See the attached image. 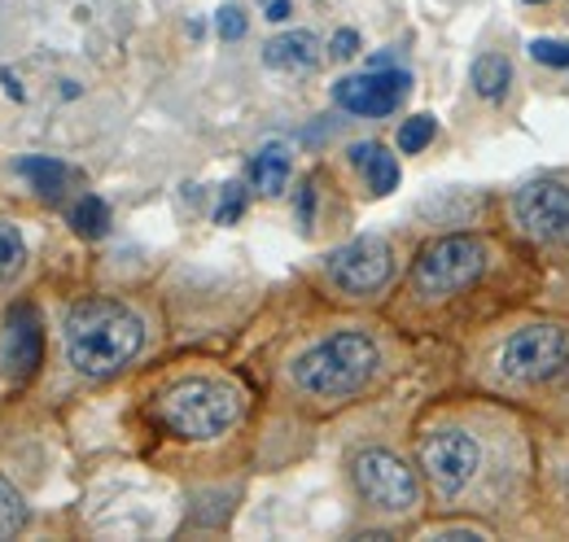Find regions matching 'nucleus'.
Segmentation results:
<instances>
[{
  "label": "nucleus",
  "instance_id": "1",
  "mask_svg": "<svg viewBox=\"0 0 569 542\" xmlns=\"http://www.w3.org/2000/svg\"><path fill=\"white\" fill-rule=\"evenodd\" d=\"M141 341V320L123 302H110V298L79 302L71 311V320H67V359H71L74 372H83V377L119 372L123 363L137 359Z\"/></svg>",
  "mask_w": 569,
  "mask_h": 542
},
{
  "label": "nucleus",
  "instance_id": "2",
  "mask_svg": "<svg viewBox=\"0 0 569 542\" xmlns=\"http://www.w3.org/2000/svg\"><path fill=\"white\" fill-rule=\"evenodd\" d=\"M377 368V345L363 333H338L298 354L293 363V385L311 399H347L372 377Z\"/></svg>",
  "mask_w": 569,
  "mask_h": 542
},
{
  "label": "nucleus",
  "instance_id": "3",
  "mask_svg": "<svg viewBox=\"0 0 569 542\" xmlns=\"http://www.w3.org/2000/svg\"><path fill=\"white\" fill-rule=\"evenodd\" d=\"M158 415H162V424L171 433L207 442V438H219V433H228L237 424L241 403L223 381H184V385L162 394Z\"/></svg>",
  "mask_w": 569,
  "mask_h": 542
},
{
  "label": "nucleus",
  "instance_id": "4",
  "mask_svg": "<svg viewBox=\"0 0 569 542\" xmlns=\"http://www.w3.org/2000/svg\"><path fill=\"white\" fill-rule=\"evenodd\" d=\"M499 368H503V377L526 381V385H539V381L561 377V372L569 368L566 329H557V324H535V329H521L517 338L499 350Z\"/></svg>",
  "mask_w": 569,
  "mask_h": 542
},
{
  "label": "nucleus",
  "instance_id": "5",
  "mask_svg": "<svg viewBox=\"0 0 569 542\" xmlns=\"http://www.w3.org/2000/svg\"><path fill=\"white\" fill-rule=\"evenodd\" d=\"M482 268H487V254L473 237H442V241L421 250L412 280H417L421 293L442 298V293H456V289L473 284L482 275Z\"/></svg>",
  "mask_w": 569,
  "mask_h": 542
},
{
  "label": "nucleus",
  "instance_id": "6",
  "mask_svg": "<svg viewBox=\"0 0 569 542\" xmlns=\"http://www.w3.org/2000/svg\"><path fill=\"white\" fill-rule=\"evenodd\" d=\"M351 476L359 494L381 512H408L417 503V476L390 451H359Z\"/></svg>",
  "mask_w": 569,
  "mask_h": 542
},
{
  "label": "nucleus",
  "instance_id": "7",
  "mask_svg": "<svg viewBox=\"0 0 569 542\" xmlns=\"http://www.w3.org/2000/svg\"><path fill=\"white\" fill-rule=\"evenodd\" d=\"M478 464H482V451L465 429H438L421 442V469L438 494H460L473 481Z\"/></svg>",
  "mask_w": 569,
  "mask_h": 542
},
{
  "label": "nucleus",
  "instance_id": "8",
  "mask_svg": "<svg viewBox=\"0 0 569 542\" xmlns=\"http://www.w3.org/2000/svg\"><path fill=\"white\" fill-rule=\"evenodd\" d=\"M390 268H395L390 263V245L381 237H356L351 245L329 254V280L342 293H351V298H363V293L381 289L390 280Z\"/></svg>",
  "mask_w": 569,
  "mask_h": 542
},
{
  "label": "nucleus",
  "instance_id": "9",
  "mask_svg": "<svg viewBox=\"0 0 569 542\" xmlns=\"http://www.w3.org/2000/svg\"><path fill=\"white\" fill-rule=\"evenodd\" d=\"M412 79L403 70H368V74H347L338 79L333 88V101L351 114H363V119H386L399 110V101L408 97Z\"/></svg>",
  "mask_w": 569,
  "mask_h": 542
},
{
  "label": "nucleus",
  "instance_id": "10",
  "mask_svg": "<svg viewBox=\"0 0 569 542\" xmlns=\"http://www.w3.org/2000/svg\"><path fill=\"white\" fill-rule=\"evenodd\" d=\"M517 223L535 241H569V189L557 180H535L517 193Z\"/></svg>",
  "mask_w": 569,
  "mask_h": 542
},
{
  "label": "nucleus",
  "instance_id": "11",
  "mask_svg": "<svg viewBox=\"0 0 569 542\" xmlns=\"http://www.w3.org/2000/svg\"><path fill=\"white\" fill-rule=\"evenodd\" d=\"M40 350H44V338H40V315L31 307H13L9 320H4V368L22 381L40 368Z\"/></svg>",
  "mask_w": 569,
  "mask_h": 542
},
{
  "label": "nucleus",
  "instance_id": "12",
  "mask_svg": "<svg viewBox=\"0 0 569 542\" xmlns=\"http://www.w3.org/2000/svg\"><path fill=\"white\" fill-rule=\"evenodd\" d=\"M263 62L272 70H293V74H302V70H311L320 62V40H316L311 31L277 36V40L263 49Z\"/></svg>",
  "mask_w": 569,
  "mask_h": 542
},
{
  "label": "nucleus",
  "instance_id": "13",
  "mask_svg": "<svg viewBox=\"0 0 569 542\" xmlns=\"http://www.w3.org/2000/svg\"><path fill=\"white\" fill-rule=\"evenodd\" d=\"M351 162L368 175V189H372L377 198H386V193H395V189H399V162H395L377 140L356 144V149H351Z\"/></svg>",
  "mask_w": 569,
  "mask_h": 542
},
{
  "label": "nucleus",
  "instance_id": "14",
  "mask_svg": "<svg viewBox=\"0 0 569 542\" xmlns=\"http://www.w3.org/2000/svg\"><path fill=\"white\" fill-rule=\"evenodd\" d=\"M250 175H254V184H259L268 198H277V193H281L284 184H289V149H284L281 140H272V144H263V149H259V158H254Z\"/></svg>",
  "mask_w": 569,
  "mask_h": 542
},
{
  "label": "nucleus",
  "instance_id": "15",
  "mask_svg": "<svg viewBox=\"0 0 569 542\" xmlns=\"http://www.w3.org/2000/svg\"><path fill=\"white\" fill-rule=\"evenodd\" d=\"M18 175H22V180H31L40 198H62V189H67V175H71V171H67L58 158H22V162H18Z\"/></svg>",
  "mask_w": 569,
  "mask_h": 542
},
{
  "label": "nucleus",
  "instance_id": "16",
  "mask_svg": "<svg viewBox=\"0 0 569 542\" xmlns=\"http://www.w3.org/2000/svg\"><path fill=\"white\" fill-rule=\"evenodd\" d=\"M508 83H512V70H508V62H503L499 53H487V58L473 62V88H478V97L499 101Z\"/></svg>",
  "mask_w": 569,
  "mask_h": 542
},
{
  "label": "nucleus",
  "instance_id": "17",
  "mask_svg": "<svg viewBox=\"0 0 569 542\" xmlns=\"http://www.w3.org/2000/svg\"><path fill=\"white\" fill-rule=\"evenodd\" d=\"M71 223L79 237H106L110 232V205L101 202V198H83V202L71 210Z\"/></svg>",
  "mask_w": 569,
  "mask_h": 542
},
{
  "label": "nucleus",
  "instance_id": "18",
  "mask_svg": "<svg viewBox=\"0 0 569 542\" xmlns=\"http://www.w3.org/2000/svg\"><path fill=\"white\" fill-rule=\"evenodd\" d=\"M27 263V245H22V232L13 223H0V284L13 280Z\"/></svg>",
  "mask_w": 569,
  "mask_h": 542
},
{
  "label": "nucleus",
  "instance_id": "19",
  "mask_svg": "<svg viewBox=\"0 0 569 542\" xmlns=\"http://www.w3.org/2000/svg\"><path fill=\"white\" fill-rule=\"evenodd\" d=\"M22 525H27V503H22V494L0 481V539L18 534Z\"/></svg>",
  "mask_w": 569,
  "mask_h": 542
},
{
  "label": "nucleus",
  "instance_id": "20",
  "mask_svg": "<svg viewBox=\"0 0 569 542\" xmlns=\"http://www.w3.org/2000/svg\"><path fill=\"white\" fill-rule=\"evenodd\" d=\"M433 132H438L433 119H429V114H417V119H408V123L399 128V149H403V153H421L429 140H433Z\"/></svg>",
  "mask_w": 569,
  "mask_h": 542
},
{
  "label": "nucleus",
  "instance_id": "21",
  "mask_svg": "<svg viewBox=\"0 0 569 542\" xmlns=\"http://www.w3.org/2000/svg\"><path fill=\"white\" fill-rule=\"evenodd\" d=\"M530 58L543 62V67L566 70L569 67V40H535V44H530Z\"/></svg>",
  "mask_w": 569,
  "mask_h": 542
},
{
  "label": "nucleus",
  "instance_id": "22",
  "mask_svg": "<svg viewBox=\"0 0 569 542\" xmlns=\"http://www.w3.org/2000/svg\"><path fill=\"white\" fill-rule=\"evenodd\" d=\"M214 31H219V40H241L246 36V13L237 4H223L214 13Z\"/></svg>",
  "mask_w": 569,
  "mask_h": 542
},
{
  "label": "nucleus",
  "instance_id": "23",
  "mask_svg": "<svg viewBox=\"0 0 569 542\" xmlns=\"http://www.w3.org/2000/svg\"><path fill=\"white\" fill-rule=\"evenodd\" d=\"M241 210H246V193H241V184H228V189H223V202H219V210H214V223H232Z\"/></svg>",
  "mask_w": 569,
  "mask_h": 542
},
{
  "label": "nucleus",
  "instance_id": "24",
  "mask_svg": "<svg viewBox=\"0 0 569 542\" xmlns=\"http://www.w3.org/2000/svg\"><path fill=\"white\" fill-rule=\"evenodd\" d=\"M329 49H333V58H356V53H359V36H356V31H338Z\"/></svg>",
  "mask_w": 569,
  "mask_h": 542
},
{
  "label": "nucleus",
  "instance_id": "25",
  "mask_svg": "<svg viewBox=\"0 0 569 542\" xmlns=\"http://www.w3.org/2000/svg\"><path fill=\"white\" fill-rule=\"evenodd\" d=\"M268 18H272V22H284V18H289V0H272V4H268Z\"/></svg>",
  "mask_w": 569,
  "mask_h": 542
},
{
  "label": "nucleus",
  "instance_id": "26",
  "mask_svg": "<svg viewBox=\"0 0 569 542\" xmlns=\"http://www.w3.org/2000/svg\"><path fill=\"white\" fill-rule=\"evenodd\" d=\"M526 4H543V0H526Z\"/></svg>",
  "mask_w": 569,
  "mask_h": 542
}]
</instances>
